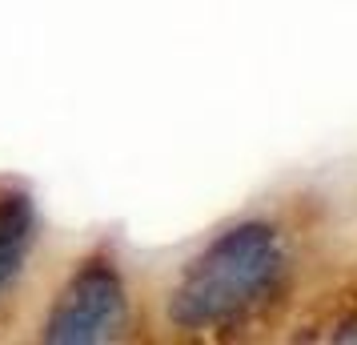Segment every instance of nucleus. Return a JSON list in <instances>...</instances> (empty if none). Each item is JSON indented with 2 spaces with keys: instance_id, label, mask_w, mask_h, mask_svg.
Wrapping results in <instances>:
<instances>
[{
  "instance_id": "f03ea898",
  "label": "nucleus",
  "mask_w": 357,
  "mask_h": 345,
  "mask_svg": "<svg viewBox=\"0 0 357 345\" xmlns=\"http://www.w3.org/2000/svg\"><path fill=\"white\" fill-rule=\"evenodd\" d=\"M129 325V285L113 257H84L73 277L52 297L40 337L52 345H105L125 337Z\"/></svg>"
},
{
  "instance_id": "7ed1b4c3",
  "label": "nucleus",
  "mask_w": 357,
  "mask_h": 345,
  "mask_svg": "<svg viewBox=\"0 0 357 345\" xmlns=\"http://www.w3.org/2000/svg\"><path fill=\"white\" fill-rule=\"evenodd\" d=\"M36 201L24 189H13L0 197V301L13 293V285L20 281L24 265L33 257L36 245Z\"/></svg>"
},
{
  "instance_id": "f257e3e1",
  "label": "nucleus",
  "mask_w": 357,
  "mask_h": 345,
  "mask_svg": "<svg viewBox=\"0 0 357 345\" xmlns=\"http://www.w3.org/2000/svg\"><path fill=\"white\" fill-rule=\"evenodd\" d=\"M285 289L289 249L281 229L269 221H241L185 265L169 293V321L181 333H233L265 317Z\"/></svg>"
}]
</instances>
